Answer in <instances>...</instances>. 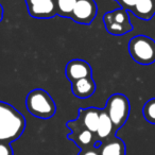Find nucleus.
<instances>
[{
    "label": "nucleus",
    "instance_id": "0eeeda50",
    "mask_svg": "<svg viewBox=\"0 0 155 155\" xmlns=\"http://www.w3.org/2000/svg\"><path fill=\"white\" fill-rule=\"evenodd\" d=\"M98 7L95 0H78L70 19L78 24L89 26L95 20Z\"/></svg>",
    "mask_w": 155,
    "mask_h": 155
},
{
    "label": "nucleus",
    "instance_id": "f8f14e48",
    "mask_svg": "<svg viewBox=\"0 0 155 155\" xmlns=\"http://www.w3.org/2000/svg\"><path fill=\"white\" fill-rule=\"evenodd\" d=\"M100 155H125L127 149L122 139L113 136L110 139L101 142L99 147Z\"/></svg>",
    "mask_w": 155,
    "mask_h": 155
},
{
    "label": "nucleus",
    "instance_id": "9b49d317",
    "mask_svg": "<svg viewBox=\"0 0 155 155\" xmlns=\"http://www.w3.org/2000/svg\"><path fill=\"white\" fill-rule=\"evenodd\" d=\"M97 85L93 77H87L71 83V91L73 96L80 99H86L93 96L96 91Z\"/></svg>",
    "mask_w": 155,
    "mask_h": 155
},
{
    "label": "nucleus",
    "instance_id": "f03ea898",
    "mask_svg": "<svg viewBox=\"0 0 155 155\" xmlns=\"http://www.w3.org/2000/svg\"><path fill=\"white\" fill-rule=\"evenodd\" d=\"M26 107L32 116L39 119H50L56 113L53 98L41 88H35L26 98Z\"/></svg>",
    "mask_w": 155,
    "mask_h": 155
},
{
    "label": "nucleus",
    "instance_id": "1a4fd4ad",
    "mask_svg": "<svg viewBox=\"0 0 155 155\" xmlns=\"http://www.w3.org/2000/svg\"><path fill=\"white\" fill-rule=\"evenodd\" d=\"M65 75L72 83L84 78L93 77V69L86 61L75 58L67 63L65 67Z\"/></svg>",
    "mask_w": 155,
    "mask_h": 155
},
{
    "label": "nucleus",
    "instance_id": "f3484780",
    "mask_svg": "<svg viewBox=\"0 0 155 155\" xmlns=\"http://www.w3.org/2000/svg\"><path fill=\"white\" fill-rule=\"evenodd\" d=\"M121 7V9H124L127 11H132L133 8L138 2V0H114Z\"/></svg>",
    "mask_w": 155,
    "mask_h": 155
},
{
    "label": "nucleus",
    "instance_id": "2eb2a0df",
    "mask_svg": "<svg viewBox=\"0 0 155 155\" xmlns=\"http://www.w3.org/2000/svg\"><path fill=\"white\" fill-rule=\"evenodd\" d=\"M78 0H55L56 15L60 17L70 18Z\"/></svg>",
    "mask_w": 155,
    "mask_h": 155
},
{
    "label": "nucleus",
    "instance_id": "aec40b11",
    "mask_svg": "<svg viewBox=\"0 0 155 155\" xmlns=\"http://www.w3.org/2000/svg\"><path fill=\"white\" fill-rule=\"evenodd\" d=\"M2 18H3V7L1 5V3H0V22H1Z\"/></svg>",
    "mask_w": 155,
    "mask_h": 155
},
{
    "label": "nucleus",
    "instance_id": "6e6552de",
    "mask_svg": "<svg viewBox=\"0 0 155 155\" xmlns=\"http://www.w3.org/2000/svg\"><path fill=\"white\" fill-rule=\"evenodd\" d=\"M28 13L37 19H49L56 16L55 0H26Z\"/></svg>",
    "mask_w": 155,
    "mask_h": 155
},
{
    "label": "nucleus",
    "instance_id": "a211bd4d",
    "mask_svg": "<svg viewBox=\"0 0 155 155\" xmlns=\"http://www.w3.org/2000/svg\"><path fill=\"white\" fill-rule=\"evenodd\" d=\"M0 155H14L11 143L0 142Z\"/></svg>",
    "mask_w": 155,
    "mask_h": 155
},
{
    "label": "nucleus",
    "instance_id": "20e7f679",
    "mask_svg": "<svg viewBox=\"0 0 155 155\" xmlns=\"http://www.w3.org/2000/svg\"><path fill=\"white\" fill-rule=\"evenodd\" d=\"M103 110L110 118L115 131L117 132L125 124L129 119L131 110L129 98L123 94H114L107 99Z\"/></svg>",
    "mask_w": 155,
    "mask_h": 155
},
{
    "label": "nucleus",
    "instance_id": "f257e3e1",
    "mask_svg": "<svg viewBox=\"0 0 155 155\" xmlns=\"http://www.w3.org/2000/svg\"><path fill=\"white\" fill-rule=\"evenodd\" d=\"M26 129V119L13 105L0 101V142L12 143Z\"/></svg>",
    "mask_w": 155,
    "mask_h": 155
},
{
    "label": "nucleus",
    "instance_id": "6ab92c4d",
    "mask_svg": "<svg viewBox=\"0 0 155 155\" xmlns=\"http://www.w3.org/2000/svg\"><path fill=\"white\" fill-rule=\"evenodd\" d=\"M78 155H100L99 148L94 146V147H89V148L82 149Z\"/></svg>",
    "mask_w": 155,
    "mask_h": 155
},
{
    "label": "nucleus",
    "instance_id": "4468645a",
    "mask_svg": "<svg viewBox=\"0 0 155 155\" xmlns=\"http://www.w3.org/2000/svg\"><path fill=\"white\" fill-rule=\"evenodd\" d=\"M131 12L139 19H152L155 15V0H138Z\"/></svg>",
    "mask_w": 155,
    "mask_h": 155
},
{
    "label": "nucleus",
    "instance_id": "7ed1b4c3",
    "mask_svg": "<svg viewBox=\"0 0 155 155\" xmlns=\"http://www.w3.org/2000/svg\"><path fill=\"white\" fill-rule=\"evenodd\" d=\"M129 53L134 62L151 65L155 62V41L146 35H136L129 41Z\"/></svg>",
    "mask_w": 155,
    "mask_h": 155
},
{
    "label": "nucleus",
    "instance_id": "423d86ee",
    "mask_svg": "<svg viewBox=\"0 0 155 155\" xmlns=\"http://www.w3.org/2000/svg\"><path fill=\"white\" fill-rule=\"evenodd\" d=\"M66 127L70 130V134L67 135V138L72 140L81 150L94 146L99 147L101 144V142L98 141L96 134L85 129L78 119L68 121L66 123Z\"/></svg>",
    "mask_w": 155,
    "mask_h": 155
},
{
    "label": "nucleus",
    "instance_id": "dca6fc26",
    "mask_svg": "<svg viewBox=\"0 0 155 155\" xmlns=\"http://www.w3.org/2000/svg\"><path fill=\"white\" fill-rule=\"evenodd\" d=\"M142 115L148 122L155 124V98L148 100L142 107Z\"/></svg>",
    "mask_w": 155,
    "mask_h": 155
},
{
    "label": "nucleus",
    "instance_id": "39448f33",
    "mask_svg": "<svg viewBox=\"0 0 155 155\" xmlns=\"http://www.w3.org/2000/svg\"><path fill=\"white\" fill-rule=\"evenodd\" d=\"M105 29L110 34L115 36H122L133 30V25L129 16V11L124 9H117L106 12L103 16Z\"/></svg>",
    "mask_w": 155,
    "mask_h": 155
},
{
    "label": "nucleus",
    "instance_id": "9d476101",
    "mask_svg": "<svg viewBox=\"0 0 155 155\" xmlns=\"http://www.w3.org/2000/svg\"><path fill=\"white\" fill-rule=\"evenodd\" d=\"M100 114H101V110L97 107L80 108L77 119L85 129L96 134L100 121Z\"/></svg>",
    "mask_w": 155,
    "mask_h": 155
},
{
    "label": "nucleus",
    "instance_id": "ddd939ff",
    "mask_svg": "<svg viewBox=\"0 0 155 155\" xmlns=\"http://www.w3.org/2000/svg\"><path fill=\"white\" fill-rule=\"evenodd\" d=\"M115 134H116V131H115V127L112 120L108 117V115L105 113V110H101L99 125H98L97 133H96L98 141L100 142L105 141V140L110 139V137L115 136Z\"/></svg>",
    "mask_w": 155,
    "mask_h": 155
}]
</instances>
